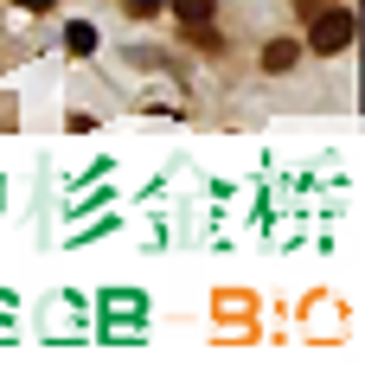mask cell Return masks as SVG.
Masks as SVG:
<instances>
[{
  "mask_svg": "<svg viewBox=\"0 0 365 365\" xmlns=\"http://www.w3.org/2000/svg\"><path fill=\"white\" fill-rule=\"evenodd\" d=\"M295 58H302V45H295V38H269V45H263V71H289Z\"/></svg>",
  "mask_w": 365,
  "mask_h": 365,
  "instance_id": "7a4b0ae2",
  "label": "cell"
},
{
  "mask_svg": "<svg viewBox=\"0 0 365 365\" xmlns=\"http://www.w3.org/2000/svg\"><path fill=\"white\" fill-rule=\"evenodd\" d=\"M321 6H327V0H302V13H321Z\"/></svg>",
  "mask_w": 365,
  "mask_h": 365,
  "instance_id": "52a82bcc",
  "label": "cell"
},
{
  "mask_svg": "<svg viewBox=\"0 0 365 365\" xmlns=\"http://www.w3.org/2000/svg\"><path fill=\"white\" fill-rule=\"evenodd\" d=\"M167 6H173L186 26H205V19H212V0H167Z\"/></svg>",
  "mask_w": 365,
  "mask_h": 365,
  "instance_id": "277c9868",
  "label": "cell"
},
{
  "mask_svg": "<svg viewBox=\"0 0 365 365\" xmlns=\"http://www.w3.org/2000/svg\"><path fill=\"white\" fill-rule=\"evenodd\" d=\"M64 45H71V51H96V26H90V19H71V26H64Z\"/></svg>",
  "mask_w": 365,
  "mask_h": 365,
  "instance_id": "3957f363",
  "label": "cell"
},
{
  "mask_svg": "<svg viewBox=\"0 0 365 365\" xmlns=\"http://www.w3.org/2000/svg\"><path fill=\"white\" fill-rule=\"evenodd\" d=\"M0 321H6V295H0Z\"/></svg>",
  "mask_w": 365,
  "mask_h": 365,
  "instance_id": "ba28073f",
  "label": "cell"
},
{
  "mask_svg": "<svg viewBox=\"0 0 365 365\" xmlns=\"http://www.w3.org/2000/svg\"><path fill=\"white\" fill-rule=\"evenodd\" d=\"M308 45L314 51H346L353 45V13L340 0H327L321 13H308Z\"/></svg>",
  "mask_w": 365,
  "mask_h": 365,
  "instance_id": "6da1fadb",
  "label": "cell"
},
{
  "mask_svg": "<svg viewBox=\"0 0 365 365\" xmlns=\"http://www.w3.org/2000/svg\"><path fill=\"white\" fill-rule=\"evenodd\" d=\"M122 6H128V13H135V19H148V13H160V6H167V0H122Z\"/></svg>",
  "mask_w": 365,
  "mask_h": 365,
  "instance_id": "5b68a950",
  "label": "cell"
},
{
  "mask_svg": "<svg viewBox=\"0 0 365 365\" xmlns=\"http://www.w3.org/2000/svg\"><path fill=\"white\" fill-rule=\"evenodd\" d=\"M13 6H26V13H51L58 0H13Z\"/></svg>",
  "mask_w": 365,
  "mask_h": 365,
  "instance_id": "8992f818",
  "label": "cell"
}]
</instances>
